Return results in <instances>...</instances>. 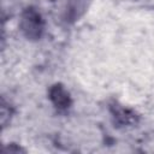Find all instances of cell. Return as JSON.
I'll list each match as a JSON object with an SVG mask.
<instances>
[{"instance_id": "6da1fadb", "label": "cell", "mask_w": 154, "mask_h": 154, "mask_svg": "<svg viewBox=\"0 0 154 154\" xmlns=\"http://www.w3.org/2000/svg\"><path fill=\"white\" fill-rule=\"evenodd\" d=\"M19 29L23 36L29 41L36 42L43 37L46 31V22L37 7L26 6L23 8L19 17Z\"/></svg>"}, {"instance_id": "7a4b0ae2", "label": "cell", "mask_w": 154, "mask_h": 154, "mask_svg": "<svg viewBox=\"0 0 154 154\" xmlns=\"http://www.w3.org/2000/svg\"><path fill=\"white\" fill-rule=\"evenodd\" d=\"M108 111L111 113L112 122L118 128L134 126L140 122V116L135 109L126 107L117 101H113L108 105Z\"/></svg>"}, {"instance_id": "3957f363", "label": "cell", "mask_w": 154, "mask_h": 154, "mask_svg": "<svg viewBox=\"0 0 154 154\" xmlns=\"http://www.w3.org/2000/svg\"><path fill=\"white\" fill-rule=\"evenodd\" d=\"M48 99L59 113H67L72 107V97L66 87L61 83H54L48 89Z\"/></svg>"}, {"instance_id": "277c9868", "label": "cell", "mask_w": 154, "mask_h": 154, "mask_svg": "<svg viewBox=\"0 0 154 154\" xmlns=\"http://www.w3.org/2000/svg\"><path fill=\"white\" fill-rule=\"evenodd\" d=\"M90 0H67L63 12V22L66 25H73L88 11Z\"/></svg>"}, {"instance_id": "5b68a950", "label": "cell", "mask_w": 154, "mask_h": 154, "mask_svg": "<svg viewBox=\"0 0 154 154\" xmlns=\"http://www.w3.org/2000/svg\"><path fill=\"white\" fill-rule=\"evenodd\" d=\"M12 114H13L12 107L10 105H7L6 101L2 99V101H1V123L4 126L7 124V122H10Z\"/></svg>"}]
</instances>
